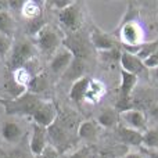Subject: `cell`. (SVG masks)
I'll list each match as a JSON object with an SVG mask.
<instances>
[{"mask_svg": "<svg viewBox=\"0 0 158 158\" xmlns=\"http://www.w3.org/2000/svg\"><path fill=\"white\" fill-rule=\"evenodd\" d=\"M42 98L38 97V94L31 92H24L21 96L14 97L13 100H8L4 103L6 111L7 114L13 115H32L35 114V111L39 108V106L42 104Z\"/></svg>", "mask_w": 158, "mask_h": 158, "instance_id": "1", "label": "cell"}, {"mask_svg": "<svg viewBox=\"0 0 158 158\" xmlns=\"http://www.w3.org/2000/svg\"><path fill=\"white\" fill-rule=\"evenodd\" d=\"M35 38H36V44H38L39 50L44 56H49V57H53L57 53V50L61 47V43L64 40L60 36L58 31L47 24L42 28L40 32Z\"/></svg>", "mask_w": 158, "mask_h": 158, "instance_id": "2", "label": "cell"}, {"mask_svg": "<svg viewBox=\"0 0 158 158\" xmlns=\"http://www.w3.org/2000/svg\"><path fill=\"white\" fill-rule=\"evenodd\" d=\"M158 104V93L153 87L147 86H136L129 100V106L133 110L139 111H151Z\"/></svg>", "mask_w": 158, "mask_h": 158, "instance_id": "3", "label": "cell"}, {"mask_svg": "<svg viewBox=\"0 0 158 158\" xmlns=\"http://www.w3.org/2000/svg\"><path fill=\"white\" fill-rule=\"evenodd\" d=\"M35 57V47L28 40H19L17 44H14L10 53V67L14 71H18L21 68H25L28 63L33 60Z\"/></svg>", "mask_w": 158, "mask_h": 158, "instance_id": "4", "label": "cell"}, {"mask_svg": "<svg viewBox=\"0 0 158 158\" xmlns=\"http://www.w3.org/2000/svg\"><path fill=\"white\" fill-rule=\"evenodd\" d=\"M58 118V111L57 107L53 101H47L43 100L42 104L39 106V108L35 111V114L32 115L33 123L39 126H43V128H50L53 123L57 121Z\"/></svg>", "mask_w": 158, "mask_h": 158, "instance_id": "5", "label": "cell"}, {"mask_svg": "<svg viewBox=\"0 0 158 158\" xmlns=\"http://www.w3.org/2000/svg\"><path fill=\"white\" fill-rule=\"evenodd\" d=\"M119 118H121V123L128 126V128L139 131L142 133H144L147 131V118H146L143 111L129 108L125 110V111H121Z\"/></svg>", "mask_w": 158, "mask_h": 158, "instance_id": "6", "label": "cell"}, {"mask_svg": "<svg viewBox=\"0 0 158 158\" xmlns=\"http://www.w3.org/2000/svg\"><path fill=\"white\" fill-rule=\"evenodd\" d=\"M81 21H82V14L77 2L72 3L69 7L64 8L63 11H60V22L68 31H71L72 33L79 29V27L82 24Z\"/></svg>", "mask_w": 158, "mask_h": 158, "instance_id": "7", "label": "cell"}, {"mask_svg": "<svg viewBox=\"0 0 158 158\" xmlns=\"http://www.w3.org/2000/svg\"><path fill=\"white\" fill-rule=\"evenodd\" d=\"M72 60H74V54L67 47H60L50 60V71L56 75H64V72L71 65Z\"/></svg>", "mask_w": 158, "mask_h": 158, "instance_id": "8", "label": "cell"}, {"mask_svg": "<svg viewBox=\"0 0 158 158\" xmlns=\"http://www.w3.org/2000/svg\"><path fill=\"white\" fill-rule=\"evenodd\" d=\"M121 69L129 72V74H133L139 78V75H146L147 74V67L144 65V61L140 60L139 57L131 54V53L122 50V54H121Z\"/></svg>", "mask_w": 158, "mask_h": 158, "instance_id": "9", "label": "cell"}, {"mask_svg": "<svg viewBox=\"0 0 158 158\" xmlns=\"http://www.w3.org/2000/svg\"><path fill=\"white\" fill-rule=\"evenodd\" d=\"M47 129L43 126H39L32 123V137H31V153L36 157H40V154L47 147Z\"/></svg>", "mask_w": 158, "mask_h": 158, "instance_id": "10", "label": "cell"}, {"mask_svg": "<svg viewBox=\"0 0 158 158\" xmlns=\"http://www.w3.org/2000/svg\"><path fill=\"white\" fill-rule=\"evenodd\" d=\"M90 43L98 52H108V50L117 49V42L110 33L103 32L98 28H93L90 33Z\"/></svg>", "mask_w": 158, "mask_h": 158, "instance_id": "11", "label": "cell"}, {"mask_svg": "<svg viewBox=\"0 0 158 158\" xmlns=\"http://www.w3.org/2000/svg\"><path fill=\"white\" fill-rule=\"evenodd\" d=\"M117 132H118V137L122 143L128 146H133V147H137V146L143 144V133L139 131H135V129H131L128 126L119 125L117 126Z\"/></svg>", "mask_w": 158, "mask_h": 158, "instance_id": "12", "label": "cell"}, {"mask_svg": "<svg viewBox=\"0 0 158 158\" xmlns=\"http://www.w3.org/2000/svg\"><path fill=\"white\" fill-rule=\"evenodd\" d=\"M63 44H64V47H67V49L74 54V57L83 58L85 60V58L87 57V54H89V49H87V46L81 40V39L77 38V36H74V35L64 39Z\"/></svg>", "mask_w": 158, "mask_h": 158, "instance_id": "13", "label": "cell"}, {"mask_svg": "<svg viewBox=\"0 0 158 158\" xmlns=\"http://www.w3.org/2000/svg\"><path fill=\"white\" fill-rule=\"evenodd\" d=\"M90 85V78L89 77H83L81 79H78L77 82H74L69 89V98L74 100L75 103H82L86 98V93L89 89Z\"/></svg>", "mask_w": 158, "mask_h": 158, "instance_id": "14", "label": "cell"}, {"mask_svg": "<svg viewBox=\"0 0 158 158\" xmlns=\"http://www.w3.org/2000/svg\"><path fill=\"white\" fill-rule=\"evenodd\" d=\"M85 71H86V63H85V60L83 58L74 57L71 65H69L68 69L64 72L63 78L68 79V81H72V83H74V82H77L78 79L86 77V75H85Z\"/></svg>", "mask_w": 158, "mask_h": 158, "instance_id": "15", "label": "cell"}, {"mask_svg": "<svg viewBox=\"0 0 158 158\" xmlns=\"http://www.w3.org/2000/svg\"><path fill=\"white\" fill-rule=\"evenodd\" d=\"M97 123L103 128H117L121 123L119 111L114 108H106L98 114Z\"/></svg>", "mask_w": 158, "mask_h": 158, "instance_id": "16", "label": "cell"}, {"mask_svg": "<svg viewBox=\"0 0 158 158\" xmlns=\"http://www.w3.org/2000/svg\"><path fill=\"white\" fill-rule=\"evenodd\" d=\"M98 123L97 121H83L78 126V136L83 140H94L98 135Z\"/></svg>", "mask_w": 158, "mask_h": 158, "instance_id": "17", "label": "cell"}, {"mask_svg": "<svg viewBox=\"0 0 158 158\" xmlns=\"http://www.w3.org/2000/svg\"><path fill=\"white\" fill-rule=\"evenodd\" d=\"M2 135L7 142H17V140H19L22 136V129H21V126L15 122H6L4 125H3Z\"/></svg>", "mask_w": 158, "mask_h": 158, "instance_id": "18", "label": "cell"}, {"mask_svg": "<svg viewBox=\"0 0 158 158\" xmlns=\"http://www.w3.org/2000/svg\"><path fill=\"white\" fill-rule=\"evenodd\" d=\"M14 32H15V22H14L11 14L8 11L0 13V33L13 38Z\"/></svg>", "mask_w": 158, "mask_h": 158, "instance_id": "19", "label": "cell"}, {"mask_svg": "<svg viewBox=\"0 0 158 158\" xmlns=\"http://www.w3.org/2000/svg\"><path fill=\"white\" fill-rule=\"evenodd\" d=\"M122 38L126 42L125 44H139V40H140L139 27L132 24V22L126 24L122 29Z\"/></svg>", "mask_w": 158, "mask_h": 158, "instance_id": "20", "label": "cell"}, {"mask_svg": "<svg viewBox=\"0 0 158 158\" xmlns=\"http://www.w3.org/2000/svg\"><path fill=\"white\" fill-rule=\"evenodd\" d=\"M143 146L151 148V150H158V129H147L143 133Z\"/></svg>", "mask_w": 158, "mask_h": 158, "instance_id": "21", "label": "cell"}, {"mask_svg": "<svg viewBox=\"0 0 158 158\" xmlns=\"http://www.w3.org/2000/svg\"><path fill=\"white\" fill-rule=\"evenodd\" d=\"M39 6L33 2H27L22 4V14H24L27 18L33 19V18H38L40 17V13H39Z\"/></svg>", "mask_w": 158, "mask_h": 158, "instance_id": "22", "label": "cell"}, {"mask_svg": "<svg viewBox=\"0 0 158 158\" xmlns=\"http://www.w3.org/2000/svg\"><path fill=\"white\" fill-rule=\"evenodd\" d=\"M11 49H13V38L0 33V58L10 54Z\"/></svg>", "mask_w": 158, "mask_h": 158, "instance_id": "23", "label": "cell"}, {"mask_svg": "<svg viewBox=\"0 0 158 158\" xmlns=\"http://www.w3.org/2000/svg\"><path fill=\"white\" fill-rule=\"evenodd\" d=\"M28 86H29L35 93L42 92V90H44L47 87V79L44 75H36V77L32 78V81L29 82Z\"/></svg>", "mask_w": 158, "mask_h": 158, "instance_id": "24", "label": "cell"}, {"mask_svg": "<svg viewBox=\"0 0 158 158\" xmlns=\"http://www.w3.org/2000/svg\"><path fill=\"white\" fill-rule=\"evenodd\" d=\"M121 54H122V52L118 50V47L108 50V52H100V56L104 61H118L121 60Z\"/></svg>", "mask_w": 158, "mask_h": 158, "instance_id": "25", "label": "cell"}, {"mask_svg": "<svg viewBox=\"0 0 158 158\" xmlns=\"http://www.w3.org/2000/svg\"><path fill=\"white\" fill-rule=\"evenodd\" d=\"M72 3H75V2H72V0H52V2H49L47 4L52 8H56L57 11H63L64 8L69 7Z\"/></svg>", "mask_w": 158, "mask_h": 158, "instance_id": "26", "label": "cell"}, {"mask_svg": "<svg viewBox=\"0 0 158 158\" xmlns=\"http://www.w3.org/2000/svg\"><path fill=\"white\" fill-rule=\"evenodd\" d=\"M39 158H58V151L53 146H47Z\"/></svg>", "mask_w": 158, "mask_h": 158, "instance_id": "27", "label": "cell"}, {"mask_svg": "<svg viewBox=\"0 0 158 158\" xmlns=\"http://www.w3.org/2000/svg\"><path fill=\"white\" fill-rule=\"evenodd\" d=\"M68 158H93V157L90 154L89 148H81V150L75 151L74 154H71Z\"/></svg>", "mask_w": 158, "mask_h": 158, "instance_id": "28", "label": "cell"}, {"mask_svg": "<svg viewBox=\"0 0 158 158\" xmlns=\"http://www.w3.org/2000/svg\"><path fill=\"white\" fill-rule=\"evenodd\" d=\"M8 8H10V6H8V2L0 0V13H3V11H7Z\"/></svg>", "mask_w": 158, "mask_h": 158, "instance_id": "29", "label": "cell"}, {"mask_svg": "<svg viewBox=\"0 0 158 158\" xmlns=\"http://www.w3.org/2000/svg\"><path fill=\"white\" fill-rule=\"evenodd\" d=\"M123 158H143V156L140 153H128L123 156Z\"/></svg>", "mask_w": 158, "mask_h": 158, "instance_id": "30", "label": "cell"}, {"mask_svg": "<svg viewBox=\"0 0 158 158\" xmlns=\"http://www.w3.org/2000/svg\"><path fill=\"white\" fill-rule=\"evenodd\" d=\"M7 158H27V157H25L22 153H19V151H15V153H11Z\"/></svg>", "mask_w": 158, "mask_h": 158, "instance_id": "31", "label": "cell"}, {"mask_svg": "<svg viewBox=\"0 0 158 158\" xmlns=\"http://www.w3.org/2000/svg\"><path fill=\"white\" fill-rule=\"evenodd\" d=\"M151 72H153V75L156 77V79H158V67L157 68H154V69H151Z\"/></svg>", "mask_w": 158, "mask_h": 158, "instance_id": "32", "label": "cell"}, {"mask_svg": "<svg viewBox=\"0 0 158 158\" xmlns=\"http://www.w3.org/2000/svg\"><path fill=\"white\" fill-rule=\"evenodd\" d=\"M151 158H158V154H156V153L151 154Z\"/></svg>", "mask_w": 158, "mask_h": 158, "instance_id": "33", "label": "cell"}]
</instances>
